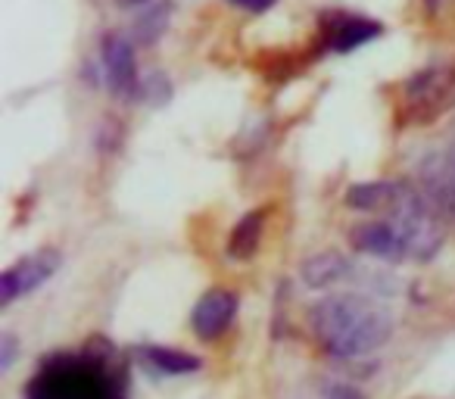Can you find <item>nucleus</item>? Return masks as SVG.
Returning <instances> with one entry per match:
<instances>
[{"label": "nucleus", "mask_w": 455, "mask_h": 399, "mask_svg": "<svg viewBox=\"0 0 455 399\" xmlns=\"http://www.w3.org/2000/svg\"><path fill=\"white\" fill-rule=\"evenodd\" d=\"M16 349H20V343H16L13 334H4V337H0V371H10V368H13Z\"/></svg>", "instance_id": "nucleus-16"}, {"label": "nucleus", "mask_w": 455, "mask_h": 399, "mask_svg": "<svg viewBox=\"0 0 455 399\" xmlns=\"http://www.w3.org/2000/svg\"><path fill=\"white\" fill-rule=\"evenodd\" d=\"M60 262H63L60 250H38V253L10 266L7 272L0 275V306L7 309V306H13V299L38 291L44 281H51L57 275Z\"/></svg>", "instance_id": "nucleus-5"}, {"label": "nucleus", "mask_w": 455, "mask_h": 399, "mask_svg": "<svg viewBox=\"0 0 455 399\" xmlns=\"http://www.w3.org/2000/svg\"><path fill=\"white\" fill-rule=\"evenodd\" d=\"M237 306H241L237 293L225 291V287H212V291L203 293L196 299L194 312H190V324H194L196 337L200 340H215V337L225 334L231 328V322H235Z\"/></svg>", "instance_id": "nucleus-7"}, {"label": "nucleus", "mask_w": 455, "mask_h": 399, "mask_svg": "<svg viewBox=\"0 0 455 399\" xmlns=\"http://www.w3.org/2000/svg\"><path fill=\"white\" fill-rule=\"evenodd\" d=\"M262 231H266V210H253L235 225L231 231V241H228V256L237 262L253 259L256 250H259Z\"/></svg>", "instance_id": "nucleus-12"}, {"label": "nucleus", "mask_w": 455, "mask_h": 399, "mask_svg": "<svg viewBox=\"0 0 455 399\" xmlns=\"http://www.w3.org/2000/svg\"><path fill=\"white\" fill-rule=\"evenodd\" d=\"M119 7H144V4H150V0H116Z\"/></svg>", "instance_id": "nucleus-19"}, {"label": "nucleus", "mask_w": 455, "mask_h": 399, "mask_svg": "<svg viewBox=\"0 0 455 399\" xmlns=\"http://www.w3.org/2000/svg\"><path fill=\"white\" fill-rule=\"evenodd\" d=\"M113 355H66L53 359L28 384V399H122Z\"/></svg>", "instance_id": "nucleus-2"}, {"label": "nucleus", "mask_w": 455, "mask_h": 399, "mask_svg": "<svg viewBox=\"0 0 455 399\" xmlns=\"http://www.w3.org/2000/svg\"><path fill=\"white\" fill-rule=\"evenodd\" d=\"M309 324L331 355L359 359L380 349L393 334V318L378 299L362 293H334L312 306Z\"/></svg>", "instance_id": "nucleus-1"}, {"label": "nucleus", "mask_w": 455, "mask_h": 399, "mask_svg": "<svg viewBox=\"0 0 455 399\" xmlns=\"http://www.w3.org/2000/svg\"><path fill=\"white\" fill-rule=\"evenodd\" d=\"M349 272H353L349 259H347V256H340V253H334V250H328V253L309 256V259L303 262V268H299V275H303L306 287H312V291H318V287L337 284V281H343Z\"/></svg>", "instance_id": "nucleus-11"}, {"label": "nucleus", "mask_w": 455, "mask_h": 399, "mask_svg": "<svg viewBox=\"0 0 455 399\" xmlns=\"http://www.w3.org/2000/svg\"><path fill=\"white\" fill-rule=\"evenodd\" d=\"M418 175H421V188L430 203L440 206L449 216H455V153L452 156L430 153V156L418 165Z\"/></svg>", "instance_id": "nucleus-8"}, {"label": "nucleus", "mask_w": 455, "mask_h": 399, "mask_svg": "<svg viewBox=\"0 0 455 399\" xmlns=\"http://www.w3.org/2000/svg\"><path fill=\"white\" fill-rule=\"evenodd\" d=\"M405 94H409L411 109H418V119H436L440 113L455 107V69L434 66V69L418 72L405 84Z\"/></svg>", "instance_id": "nucleus-4"}, {"label": "nucleus", "mask_w": 455, "mask_h": 399, "mask_svg": "<svg viewBox=\"0 0 455 399\" xmlns=\"http://www.w3.org/2000/svg\"><path fill=\"white\" fill-rule=\"evenodd\" d=\"M380 32H384V26L365 20V16H328V26H324V38L334 53L355 51V47L380 38Z\"/></svg>", "instance_id": "nucleus-10"}, {"label": "nucleus", "mask_w": 455, "mask_h": 399, "mask_svg": "<svg viewBox=\"0 0 455 399\" xmlns=\"http://www.w3.org/2000/svg\"><path fill=\"white\" fill-rule=\"evenodd\" d=\"M387 222L396 228L399 241L409 250V259H434L440 253L443 241V225L436 219L430 200L409 181H393V196L387 203Z\"/></svg>", "instance_id": "nucleus-3"}, {"label": "nucleus", "mask_w": 455, "mask_h": 399, "mask_svg": "<svg viewBox=\"0 0 455 399\" xmlns=\"http://www.w3.org/2000/svg\"><path fill=\"white\" fill-rule=\"evenodd\" d=\"M349 243H353V250L374 256V259H387V262L409 259V250H405V243L399 241L396 228H393L390 222L359 225V228H353V235H349Z\"/></svg>", "instance_id": "nucleus-9"}, {"label": "nucleus", "mask_w": 455, "mask_h": 399, "mask_svg": "<svg viewBox=\"0 0 455 399\" xmlns=\"http://www.w3.org/2000/svg\"><path fill=\"white\" fill-rule=\"evenodd\" d=\"M103 53V72H107V84L116 97H138V60H134V47L119 32H109L100 44Z\"/></svg>", "instance_id": "nucleus-6"}, {"label": "nucleus", "mask_w": 455, "mask_h": 399, "mask_svg": "<svg viewBox=\"0 0 455 399\" xmlns=\"http://www.w3.org/2000/svg\"><path fill=\"white\" fill-rule=\"evenodd\" d=\"M328 399H365V393L353 384H334L328 393Z\"/></svg>", "instance_id": "nucleus-18"}, {"label": "nucleus", "mask_w": 455, "mask_h": 399, "mask_svg": "<svg viewBox=\"0 0 455 399\" xmlns=\"http://www.w3.org/2000/svg\"><path fill=\"white\" fill-rule=\"evenodd\" d=\"M144 355L147 365H153L159 374H190L200 368V359L184 349H169V347H144L138 349Z\"/></svg>", "instance_id": "nucleus-14"}, {"label": "nucleus", "mask_w": 455, "mask_h": 399, "mask_svg": "<svg viewBox=\"0 0 455 399\" xmlns=\"http://www.w3.org/2000/svg\"><path fill=\"white\" fill-rule=\"evenodd\" d=\"M393 196V181H362L347 190V206L359 212H384Z\"/></svg>", "instance_id": "nucleus-13"}, {"label": "nucleus", "mask_w": 455, "mask_h": 399, "mask_svg": "<svg viewBox=\"0 0 455 399\" xmlns=\"http://www.w3.org/2000/svg\"><path fill=\"white\" fill-rule=\"evenodd\" d=\"M228 4H235L237 10H247V13H266L278 0H228Z\"/></svg>", "instance_id": "nucleus-17"}, {"label": "nucleus", "mask_w": 455, "mask_h": 399, "mask_svg": "<svg viewBox=\"0 0 455 399\" xmlns=\"http://www.w3.org/2000/svg\"><path fill=\"white\" fill-rule=\"evenodd\" d=\"M169 20H172V4L169 0H159V4H153L150 10H144V13L138 16V22H134V38H138L140 44H156L165 28H169Z\"/></svg>", "instance_id": "nucleus-15"}]
</instances>
